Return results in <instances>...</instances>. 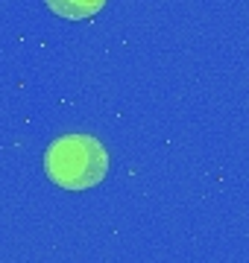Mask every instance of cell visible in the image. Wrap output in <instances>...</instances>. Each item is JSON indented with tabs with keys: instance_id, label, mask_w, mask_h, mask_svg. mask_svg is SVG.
I'll use <instances>...</instances> for the list:
<instances>
[{
	"instance_id": "6da1fadb",
	"label": "cell",
	"mask_w": 249,
	"mask_h": 263,
	"mask_svg": "<svg viewBox=\"0 0 249 263\" xmlns=\"http://www.w3.org/2000/svg\"><path fill=\"white\" fill-rule=\"evenodd\" d=\"M44 173L62 190L97 187L109 173V152L94 135L70 132L62 135L44 152Z\"/></svg>"
},
{
	"instance_id": "7a4b0ae2",
	"label": "cell",
	"mask_w": 249,
	"mask_h": 263,
	"mask_svg": "<svg viewBox=\"0 0 249 263\" xmlns=\"http://www.w3.org/2000/svg\"><path fill=\"white\" fill-rule=\"evenodd\" d=\"M47 6L56 15L62 18H70V21H82V18H91L105 6V0H47Z\"/></svg>"
}]
</instances>
